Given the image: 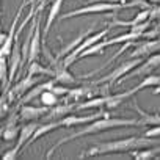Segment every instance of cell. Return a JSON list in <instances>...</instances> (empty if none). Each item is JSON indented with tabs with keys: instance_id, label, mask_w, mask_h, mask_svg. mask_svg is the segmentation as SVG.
Listing matches in <instances>:
<instances>
[{
	"instance_id": "6da1fadb",
	"label": "cell",
	"mask_w": 160,
	"mask_h": 160,
	"mask_svg": "<svg viewBox=\"0 0 160 160\" xmlns=\"http://www.w3.org/2000/svg\"><path fill=\"white\" fill-rule=\"evenodd\" d=\"M138 124V119H133V118H112V116H104V118H99V119H94L91 122H88L85 127L78 129L77 132L58 140L47 152L46 158H50L53 155V152L57 149H60L63 144L72 141V140H77L80 137H85V135H94V133H101L104 130H110V129H116V127H129V126H137Z\"/></svg>"
},
{
	"instance_id": "7a4b0ae2",
	"label": "cell",
	"mask_w": 160,
	"mask_h": 160,
	"mask_svg": "<svg viewBox=\"0 0 160 160\" xmlns=\"http://www.w3.org/2000/svg\"><path fill=\"white\" fill-rule=\"evenodd\" d=\"M158 141L155 138L151 137H127V138H121V140H112V141H101L94 146H91L90 149L85 151V154H80L78 158L83 157H94V155H108V154H119V152H129V151H135V149H141V148H149V146H155Z\"/></svg>"
},
{
	"instance_id": "3957f363",
	"label": "cell",
	"mask_w": 160,
	"mask_h": 160,
	"mask_svg": "<svg viewBox=\"0 0 160 160\" xmlns=\"http://www.w3.org/2000/svg\"><path fill=\"white\" fill-rule=\"evenodd\" d=\"M143 61H144V58H129L127 61L119 63V64H118V66H116L108 75L99 78L98 82H94V83H108V85L112 87V85L118 83L119 80H121L126 74H129L132 69H135L137 66H140Z\"/></svg>"
},
{
	"instance_id": "277c9868",
	"label": "cell",
	"mask_w": 160,
	"mask_h": 160,
	"mask_svg": "<svg viewBox=\"0 0 160 160\" xmlns=\"http://www.w3.org/2000/svg\"><path fill=\"white\" fill-rule=\"evenodd\" d=\"M158 68H160V52H155V53L146 57L144 61L140 66H137L129 74H126L118 83H122V82H126V80H129V78H133V77H146V75L152 74L154 69H158Z\"/></svg>"
},
{
	"instance_id": "5b68a950",
	"label": "cell",
	"mask_w": 160,
	"mask_h": 160,
	"mask_svg": "<svg viewBox=\"0 0 160 160\" xmlns=\"http://www.w3.org/2000/svg\"><path fill=\"white\" fill-rule=\"evenodd\" d=\"M49 64H50V68L55 72L52 78L57 80V83H63V85H74V83H77V78L68 71V66L64 64L63 58H58L57 55L50 57L49 58Z\"/></svg>"
},
{
	"instance_id": "8992f818",
	"label": "cell",
	"mask_w": 160,
	"mask_h": 160,
	"mask_svg": "<svg viewBox=\"0 0 160 160\" xmlns=\"http://www.w3.org/2000/svg\"><path fill=\"white\" fill-rule=\"evenodd\" d=\"M39 80H41V77H38V75H25L24 78H21L19 82L14 85V87H11L10 90H8V93H7V99H8V102H13V101H19L30 88H33L35 85H38L39 83Z\"/></svg>"
},
{
	"instance_id": "52a82bcc",
	"label": "cell",
	"mask_w": 160,
	"mask_h": 160,
	"mask_svg": "<svg viewBox=\"0 0 160 160\" xmlns=\"http://www.w3.org/2000/svg\"><path fill=\"white\" fill-rule=\"evenodd\" d=\"M110 113L104 108H99V112L96 115H85V116H77V115H66L63 118L58 119L60 122V127H66V129H72V127H77L80 124H88L94 119H99V118H104V116H108Z\"/></svg>"
},
{
	"instance_id": "ba28073f",
	"label": "cell",
	"mask_w": 160,
	"mask_h": 160,
	"mask_svg": "<svg viewBox=\"0 0 160 160\" xmlns=\"http://www.w3.org/2000/svg\"><path fill=\"white\" fill-rule=\"evenodd\" d=\"M160 50V38H155V39H146L143 42H138L135 46V50L130 52V57L129 58H146L155 52Z\"/></svg>"
},
{
	"instance_id": "9c48e42d",
	"label": "cell",
	"mask_w": 160,
	"mask_h": 160,
	"mask_svg": "<svg viewBox=\"0 0 160 160\" xmlns=\"http://www.w3.org/2000/svg\"><path fill=\"white\" fill-rule=\"evenodd\" d=\"M63 2H64V0H53V2H52L50 10H49V14H47L46 27H44V30H42V46H44V55H46L47 58H50L52 55L49 53V50H47V47H46V39H47V36H49V30H50V27L53 25L55 19H57L58 14H60V10H61Z\"/></svg>"
},
{
	"instance_id": "30bf717a",
	"label": "cell",
	"mask_w": 160,
	"mask_h": 160,
	"mask_svg": "<svg viewBox=\"0 0 160 160\" xmlns=\"http://www.w3.org/2000/svg\"><path fill=\"white\" fill-rule=\"evenodd\" d=\"M57 83V80L55 78H52V80H47V82H42V83H39V85H35L33 88H30L19 101H18V104L19 105H24V104H28V102H32L33 99H36V98H39L44 91H47V90H52L53 88V85Z\"/></svg>"
},
{
	"instance_id": "8fae6325",
	"label": "cell",
	"mask_w": 160,
	"mask_h": 160,
	"mask_svg": "<svg viewBox=\"0 0 160 160\" xmlns=\"http://www.w3.org/2000/svg\"><path fill=\"white\" fill-rule=\"evenodd\" d=\"M50 107L47 105H41V107H35V105H28V104H24L21 105V121H36L38 118L41 116H46L49 113Z\"/></svg>"
},
{
	"instance_id": "7c38bea8",
	"label": "cell",
	"mask_w": 160,
	"mask_h": 160,
	"mask_svg": "<svg viewBox=\"0 0 160 160\" xmlns=\"http://www.w3.org/2000/svg\"><path fill=\"white\" fill-rule=\"evenodd\" d=\"M75 107H77V104H74V102H64L63 101V102L57 104L55 107H50L49 113L46 115V119L47 121H57V119H60V118L72 113L75 110Z\"/></svg>"
},
{
	"instance_id": "4fadbf2b",
	"label": "cell",
	"mask_w": 160,
	"mask_h": 160,
	"mask_svg": "<svg viewBox=\"0 0 160 160\" xmlns=\"http://www.w3.org/2000/svg\"><path fill=\"white\" fill-rule=\"evenodd\" d=\"M41 44H42V32H41V14H39V19H38V24H36V30H35V35L32 38V44H30L28 63L38 61L39 52H41Z\"/></svg>"
},
{
	"instance_id": "5bb4252c",
	"label": "cell",
	"mask_w": 160,
	"mask_h": 160,
	"mask_svg": "<svg viewBox=\"0 0 160 160\" xmlns=\"http://www.w3.org/2000/svg\"><path fill=\"white\" fill-rule=\"evenodd\" d=\"M132 108H135V112L140 115V119H138V124H137V126H160V113H158V112L148 113V112H144V110L137 104V101H133Z\"/></svg>"
},
{
	"instance_id": "9a60e30c",
	"label": "cell",
	"mask_w": 160,
	"mask_h": 160,
	"mask_svg": "<svg viewBox=\"0 0 160 160\" xmlns=\"http://www.w3.org/2000/svg\"><path fill=\"white\" fill-rule=\"evenodd\" d=\"M94 27H96V24H93V27H90L88 30L82 32V33H80V35H78V36H77V38H75L74 41H71L69 44H66V46H64V47H63V49H61V50H60V52L57 53V57H58V58H64V57H66L68 53H71V52H72V50H74L75 47H78L80 44H82V41H83V39H85L87 36H90V35H91V33H93V32L96 30Z\"/></svg>"
},
{
	"instance_id": "2e32d148",
	"label": "cell",
	"mask_w": 160,
	"mask_h": 160,
	"mask_svg": "<svg viewBox=\"0 0 160 160\" xmlns=\"http://www.w3.org/2000/svg\"><path fill=\"white\" fill-rule=\"evenodd\" d=\"M133 94H137L135 88H130L127 91H122V93H118V94H107V102H105V108L112 110V108H116L119 107L124 101H127L129 98H132Z\"/></svg>"
},
{
	"instance_id": "e0dca14e",
	"label": "cell",
	"mask_w": 160,
	"mask_h": 160,
	"mask_svg": "<svg viewBox=\"0 0 160 160\" xmlns=\"http://www.w3.org/2000/svg\"><path fill=\"white\" fill-rule=\"evenodd\" d=\"M38 122L36 121H25V124H22L21 126V132H19V137H18V146L19 148H22V146H25L27 144V141L32 138V135L36 132V129H38Z\"/></svg>"
},
{
	"instance_id": "ac0fdd59",
	"label": "cell",
	"mask_w": 160,
	"mask_h": 160,
	"mask_svg": "<svg viewBox=\"0 0 160 160\" xmlns=\"http://www.w3.org/2000/svg\"><path fill=\"white\" fill-rule=\"evenodd\" d=\"M58 127H60L58 119H57V121H47V122H44V124H39L38 129H36V132L32 135V138L27 141L25 146H30V144L35 143L38 138H41L42 135H46V133H49V132H52V130H55V129H58Z\"/></svg>"
},
{
	"instance_id": "d6986e66",
	"label": "cell",
	"mask_w": 160,
	"mask_h": 160,
	"mask_svg": "<svg viewBox=\"0 0 160 160\" xmlns=\"http://www.w3.org/2000/svg\"><path fill=\"white\" fill-rule=\"evenodd\" d=\"M135 160H149V158H155L157 155H160V146H149V148H141V149H135L132 152Z\"/></svg>"
},
{
	"instance_id": "ffe728a7",
	"label": "cell",
	"mask_w": 160,
	"mask_h": 160,
	"mask_svg": "<svg viewBox=\"0 0 160 160\" xmlns=\"http://www.w3.org/2000/svg\"><path fill=\"white\" fill-rule=\"evenodd\" d=\"M105 102H107V94H102V96H98V98H90L83 102H78L75 110H88V108H102L105 107Z\"/></svg>"
},
{
	"instance_id": "44dd1931",
	"label": "cell",
	"mask_w": 160,
	"mask_h": 160,
	"mask_svg": "<svg viewBox=\"0 0 160 160\" xmlns=\"http://www.w3.org/2000/svg\"><path fill=\"white\" fill-rule=\"evenodd\" d=\"M105 47H108V42H107V39H102V41H99V42H96V44H93V46H90L88 49H85L82 53L78 55V58H87V57H93V55H102L104 53V50H105Z\"/></svg>"
},
{
	"instance_id": "7402d4cb",
	"label": "cell",
	"mask_w": 160,
	"mask_h": 160,
	"mask_svg": "<svg viewBox=\"0 0 160 160\" xmlns=\"http://www.w3.org/2000/svg\"><path fill=\"white\" fill-rule=\"evenodd\" d=\"M143 38V35H140V33H133V32H127V33H122V35H119V36H115V38H112V39H108V38H105L107 39V42H108V47L110 46H115V44H121V42H129V41H137V39H141Z\"/></svg>"
},
{
	"instance_id": "603a6c76",
	"label": "cell",
	"mask_w": 160,
	"mask_h": 160,
	"mask_svg": "<svg viewBox=\"0 0 160 160\" xmlns=\"http://www.w3.org/2000/svg\"><path fill=\"white\" fill-rule=\"evenodd\" d=\"M8 57H2L0 55V78H2V88L3 93H7L8 90V78H10V60H7Z\"/></svg>"
},
{
	"instance_id": "cb8c5ba5",
	"label": "cell",
	"mask_w": 160,
	"mask_h": 160,
	"mask_svg": "<svg viewBox=\"0 0 160 160\" xmlns=\"http://www.w3.org/2000/svg\"><path fill=\"white\" fill-rule=\"evenodd\" d=\"M152 87H160V75H157V74H149V75L143 77V80H141L137 87H133V88H135V91L138 93V91H141V90H144V88H152Z\"/></svg>"
},
{
	"instance_id": "d4e9b609",
	"label": "cell",
	"mask_w": 160,
	"mask_h": 160,
	"mask_svg": "<svg viewBox=\"0 0 160 160\" xmlns=\"http://www.w3.org/2000/svg\"><path fill=\"white\" fill-rule=\"evenodd\" d=\"M27 74L28 75H49V77H53L55 72H53L52 68H44L38 61H32V63H28Z\"/></svg>"
},
{
	"instance_id": "484cf974",
	"label": "cell",
	"mask_w": 160,
	"mask_h": 160,
	"mask_svg": "<svg viewBox=\"0 0 160 160\" xmlns=\"http://www.w3.org/2000/svg\"><path fill=\"white\" fill-rule=\"evenodd\" d=\"M39 102H41V105L55 107L57 104H60V96L55 94L52 90H47V91H44V93L39 96Z\"/></svg>"
},
{
	"instance_id": "4316f807",
	"label": "cell",
	"mask_w": 160,
	"mask_h": 160,
	"mask_svg": "<svg viewBox=\"0 0 160 160\" xmlns=\"http://www.w3.org/2000/svg\"><path fill=\"white\" fill-rule=\"evenodd\" d=\"M19 132H21V126H10V127H2V138L5 141H13V140H18L19 137Z\"/></svg>"
},
{
	"instance_id": "83f0119b",
	"label": "cell",
	"mask_w": 160,
	"mask_h": 160,
	"mask_svg": "<svg viewBox=\"0 0 160 160\" xmlns=\"http://www.w3.org/2000/svg\"><path fill=\"white\" fill-rule=\"evenodd\" d=\"M19 151H21V148L16 144L14 148L8 149V151L3 154V160H14V158H18V155H19Z\"/></svg>"
},
{
	"instance_id": "f1b7e54d",
	"label": "cell",
	"mask_w": 160,
	"mask_h": 160,
	"mask_svg": "<svg viewBox=\"0 0 160 160\" xmlns=\"http://www.w3.org/2000/svg\"><path fill=\"white\" fill-rule=\"evenodd\" d=\"M52 91L61 98V96H66V94L69 93V88H66L63 83H55V85H53V88H52Z\"/></svg>"
},
{
	"instance_id": "f546056e",
	"label": "cell",
	"mask_w": 160,
	"mask_h": 160,
	"mask_svg": "<svg viewBox=\"0 0 160 160\" xmlns=\"http://www.w3.org/2000/svg\"><path fill=\"white\" fill-rule=\"evenodd\" d=\"M149 11H151V14H149V21H160V3L152 5Z\"/></svg>"
},
{
	"instance_id": "4dcf8cb0",
	"label": "cell",
	"mask_w": 160,
	"mask_h": 160,
	"mask_svg": "<svg viewBox=\"0 0 160 160\" xmlns=\"http://www.w3.org/2000/svg\"><path fill=\"white\" fill-rule=\"evenodd\" d=\"M144 135L151 138H160V126H151V129H148Z\"/></svg>"
},
{
	"instance_id": "1f68e13d",
	"label": "cell",
	"mask_w": 160,
	"mask_h": 160,
	"mask_svg": "<svg viewBox=\"0 0 160 160\" xmlns=\"http://www.w3.org/2000/svg\"><path fill=\"white\" fill-rule=\"evenodd\" d=\"M91 2H113V3H127L129 0H91Z\"/></svg>"
},
{
	"instance_id": "d6a6232c",
	"label": "cell",
	"mask_w": 160,
	"mask_h": 160,
	"mask_svg": "<svg viewBox=\"0 0 160 160\" xmlns=\"http://www.w3.org/2000/svg\"><path fill=\"white\" fill-rule=\"evenodd\" d=\"M149 3H152V5H157V3H160V0H148Z\"/></svg>"
},
{
	"instance_id": "836d02e7",
	"label": "cell",
	"mask_w": 160,
	"mask_h": 160,
	"mask_svg": "<svg viewBox=\"0 0 160 160\" xmlns=\"http://www.w3.org/2000/svg\"><path fill=\"white\" fill-rule=\"evenodd\" d=\"M157 28L160 30V21H157Z\"/></svg>"
}]
</instances>
